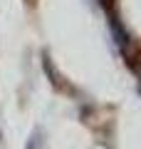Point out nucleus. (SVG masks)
<instances>
[{"label": "nucleus", "mask_w": 141, "mask_h": 149, "mask_svg": "<svg viewBox=\"0 0 141 149\" xmlns=\"http://www.w3.org/2000/svg\"><path fill=\"white\" fill-rule=\"evenodd\" d=\"M109 30H111V37H114V42H116V47L124 52V57H129L134 50H131V35H129V30H126V25L121 22V17H119V13L111 8L109 10Z\"/></svg>", "instance_id": "obj_1"}, {"label": "nucleus", "mask_w": 141, "mask_h": 149, "mask_svg": "<svg viewBox=\"0 0 141 149\" xmlns=\"http://www.w3.org/2000/svg\"><path fill=\"white\" fill-rule=\"evenodd\" d=\"M42 70H45V74L50 77V82H52V87L55 90H62V85H59V72H57V67H55V62H52V57H50V52H42Z\"/></svg>", "instance_id": "obj_2"}, {"label": "nucleus", "mask_w": 141, "mask_h": 149, "mask_svg": "<svg viewBox=\"0 0 141 149\" xmlns=\"http://www.w3.org/2000/svg\"><path fill=\"white\" fill-rule=\"evenodd\" d=\"M42 147H45V132H42V127H35L27 144H25V149H42Z\"/></svg>", "instance_id": "obj_3"}, {"label": "nucleus", "mask_w": 141, "mask_h": 149, "mask_svg": "<svg viewBox=\"0 0 141 149\" xmlns=\"http://www.w3.org/2000/svg\"><path fill=\"white\" fill-rule=\"evenodd\" d=\"M25 5H30V8H35V5H37V0H25Z\"/></svg>", "instance_id": "obj_4"}]
</instances>
